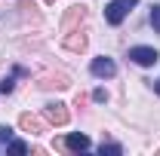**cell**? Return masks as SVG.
<instances>
[{
  "mask_svg": "<svg viewBox=\"0 0 160 156\" xmlns=\"http://www.w3.org/2000/svg\"><path fill=\"white\" fill-rule=\"evenodd\" d=\"M139 0H111L108 6H105V19H108V25H120V21L126 19V12L136 6Z\"/></svg>",
  "mask_w": 160,
  "mask_h": 156,
  "instance_id": "1",
  "label": "cell"
},
{
  "mask_svg": "<svg viewBox=\"0 0 160 156\" xmlns=\"http://www.w3.org/2000/svg\"><path fill=\"white\" fill-rule=\"evenodd\" d=\"M43 117L49 119L52 126H65V122L71 119V113H68V107H65L62 101H52V104H46V107H43Z\"/></svg>",
  "mask_w": 160,
  "mask_h": 156,
  "instance_id": "2",
  "label": "cell"
},
{
  "mask_svg": "<svg viewBox=\"0 0 160 156\" xmlns=\"http://www.w3.org/2000/svg\"><path fill=\"white\" fill-rule=\"evenodd\" d=\"M37 86H40V89H68V86H71V77L62 74V71H56V74H43V77H37Z\"/></svg>",
  "mask_w": 160,
  "mask_h": 156,
  "instance_id": "3",
  "label": "cell"
},
{
  "mask_svg": "<svg viewBox=\"0 0 160 156\" xmlns=\"http://www.w3.org/2000/svg\"><path fill=\"white\" fill-rule=\"evenodd\" d=\"M129 58L142 64V67H151V64H157V49H151V46H136V49H129Z\"/></svg>",
  "mask_w": 160,
  "mask_h": 156,
  "instance_id": "4",
  "label": "cell"
},
{
  "mask_svg": "<svg viewBox=\"0 0 160 156\" xmlns=\"http://www.w3.org/2000/svg\"><path fill=\"white\" fill-rule=\"evenodd\" d=\"M83 19H86V6H71V9L65 12V19H62V31H65V34L74 31Z\"/></svg>",
  "mask_w": 160,
  "mask_h": 156,
  "instance_id": "5",
  "label": "cell"
},
{
  "mask_svg": "<svg viewBox=\"0 0 160 156\" xmlns=\"http://www.w3.org/2000/svg\"><path fill=\"white\" fill-rule=\"evenodd\" d=\"M86 34L83 31H68V37H65V49H71V52H83L86 49Z\"/></svg>",
  "mask_w": 160,
  "mask_h": 156,
  "instance_id": "6",
  "label": "cell"
},
{
  "mask_svg": "<svg viewBox=\"0 0 160 156\" xmlns=\"http://www.w3.org/2000/svg\"><path fill=\"white\" fill-rule=\"evenodd\" d=\"M19 126L25 129V132H31V135H43V132H46V126H43L34 113H22V117H19Z\"/></svg>",
  "mask_w": 160,
  "mask_h": 156,
  "instance_id": "7",
  "label": "cell"
},
{
  "mask_svg": "<svg viewBox=\"0 0 160 156\" xmlns=\"http://www.w3.org/2000/svg\"><path fill=\"white\" fill-rule=\"evenodd\" d=\"M92 74H96V77H114V74H117V64L111 58H96L92 61Z\"/></svg>",
  "mask_w": 160,
  "mask_h": 156,
  "instance_id": "8",
  "label": "cell"
},
{
  "mask_svg": "<svg viewBox=\"0 0 160 156\" xmlns=\"http://www.w3.org/2000/svg\"><path fill=\"white\" fill-rule=\"evenodd\" d=\"M65 147L74 150V153H83V150H89V138L86 135H68L65 138Z\"/></svg>",
  "mask_w": 160,
  "mask_h": 156,
  "instance_id": "9",
  "label": "cell"
},
{
  "mask_svg": "<svg viewBox=\"0 0 160 156\" xmlns=\"http://www.w3.org/2000/svg\"><path fill=\"white\" fill-rule=\"evenodd\" d=\"M99 153L102 156H105V153H108V156H117V153H123V147H120V144H102Z\"/></svg>",
  "mask_w": 160,
  "mask_h": 156,
  "instance_id": "10",
  "label": "cell"
},
{
  "mask_svg": "<svg viewBox=\"0 0 160 156\" xmlns=\"http://www.w3.org/2000/svg\"><path fill=\"white\" fill-rule=\"evenodd\" d=\"M6 150H9V153H16V156H22V153H28V144H25V141H12Z\"/></svg>",
  "mask_w": 160,
  "mask_h": 156,
  "instance_id": "11",
  "label": "cell"
},
{
  "mask_svg": "<svg viewBox=\"0 0 160 156\" xmlns=\"http://www.w3.org/2000/svg\"><path fill=\"white\" fill-rule=\"evenodd\" d=\"M151 25H154V31L160 34V6H154V9H151Z\"/></svg>",
  "mask_w": 160,
  "mask_h": 156,
  "instance_id": "12",
  "label": "cell"
},
{
  "mask_svg": "<svg viewBox=\"0 0 160 156\" xmlns=\"http://www.w3.org/2000/svg\"><path fill=\"white\" fill-rule=\"evenodd\" d=\"M9 138H12V129L9 126H0V144H9Z\"/></svg>",
  "mask_w": 160,
  "mask_h": 156,
  "instance_id": "13",
  "label": "cell"
},
{
  "mask_svg": "<svg viewBox=\"0 0 160 156\" xmlns=\"http://www.w3.org/2000/svg\"><path fill=\"white\" fill-rule=\"evenodd\" d=\"M12 86H16V83H12V77H6L3 83H0V92H3V95H9V92H12Z\"/></svg>",
  "mask_w": 160,
  "mask_h": 156,
  "instance_id": "14",
  "label": "cell"
},
{
  "mask_svg": "<svg viewBox=\"0 0 160 156\" xmlns=\"http://www.w3.org/2000/svg\"><path fill=\"white\" fill-rule=\"evenodd\" d=\"M92 98H96V101H108V92H105V89H96Z\"/></svg>",
  "mask_w": 160,
  "mask_h": 156,
  "instance_id": "15",
  "label": "cell"
},
{
  "mask_svg": "<svg viewBox=\"0 0 160 156\" xmlns=\"http://www.w3.org/2000/svg\"><path fill=\"white\" fill-rule=\"evenodd\" d=\"M154 89H157V95H160V80H157V86H154Z\"/></svg>",
  "mask_w": 160,
  "mask_h": 156,
  "instance_id": "16",
  "label": "cell"
},
{
  "mask_svg": "<svg viewBox=\"0 0 160 156\" xmlns=\"http://www.w3.org/2000/svg\"><path fill=\"white\" fill-rule=\"evenodd\" d=\"M46 3H56V0H46Z\"/></svg>",
  "mask_w": 160,
  "mask_h": 156,
  "instance_id": "17",
  "label": "cell"
}]
</instances>
